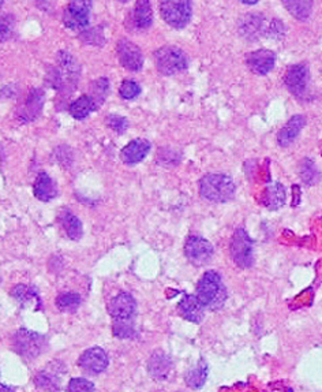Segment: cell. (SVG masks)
<instances>
[{
	"label": "cell",
	"mask_w": 322,
	"mask_h": 392,
	"mask_svg": "<svg viewBox=\"0 0 322 392\" xmlns=\"http://www.w3.org/2000/svg\"><path fill=\"white\" fill-rule=\"evenodd\" d=\"M235 192V182L227 174H206L199 181V195L209 202H228L234 198Z\"/></svg>",
	"instance_id": "1"
},
{
	"label": "cell",
	"mask_w": 322,
	"mask_h": 392,
	"mask_svg": "<svg viewBox=\"0 0 322 392\" xmlns=\"http://www.w3.org/2000/svg\"><path fill=\"white\" fill-rule=\"evenodd\" d=\"M196 296L205 309L219 311L227 301V289L222 276L216 270H208L199 279Z\"/></svg>",
	"instance_id": "2"
},
{
	"label": "cell",
	"mask_w": 322,
	"mask_h": 392,
	"mask_svg": "<svg viewBox=\"0 0 322 392\" xmlns=\"http://www.w3.org/2000/svg\"><path fill=\"white\" fill-rule=\"evenodd\" d=\"M156 67L163 75H174L187 69L189 59L186 53L174 46H166L154 53Z\"/></svg>",
	"instance_id": "3"
},
{
	"label": "cell",
	"mask_w": 322,
	"mask_h": 392,
	"mask_svg": "<svg viewBox=\"0 0 322 392\" xmlns=\"http://www.w3.org/2000/svg\"><path fill=\"white\" fill-rule=\"evenodd\" d=\"M13 347L25 360H34L47 348V339L40 334L21 328L13 338Z\"/></svg>",
	"instance_id": "4"
},
{
	"label": "cell",
	"mask_w": 322,
	"mask_h": 392,
	"mask_svg": "<svg viewBox=\"0 0 322 392\" xmlns=\"http://www.w3.org/2000/svg\"><path fill=\"white\" fill-rule=\"evenodd\" d=\"M160 14L166 24L183 29L192 20V0H160Z\"/></svg>",
	"instance_id": "5"
},
{
	"label": "cell",
	"mask_w": 322,
	"mask_h": 392,
	"mask_svg": "<svg viewBox=\"0 0 322 392\" xmlns=\"http://www.w3.org/2000/svg\"><path fill=\"white\" fill-rule=\"evenodd\" d=\"M231 257L239 268H250L254 263V244L245 228L239 227L232 235L229 246Z\"/></svg>",
	"instance_id": "6"
},
{
	"label": "cell",
	"mask_w": 322,
	"mask_h": 392,
	"mask_svg": "<svg viewBox=\"0 0 322 392\" xmlns=\"http://www.w3.org/2000/svg\"><path fill=\"white\" fill-rule=\"evenodd\" d=\"M92 0H70L63 13V22L72 30H79L89 25Z\"/></svg>",
	"instance_id": "7"
},
{
	"label": "cell",
	"mask_w": 322,
	"mask_h": 392,
	"mask_svg": "<svg viewBox=\"0 0 322 392\" xmlns=\"http://www.w3.org/2000/svg\"><path fill=\"white\" fill-rule=\"evenodd\" d=\"M185 254L196 267H203L210 263L215 254L213 245L202 237H189L185 245Z\"/></svg>",
	"instance_id": "8"
},
{
	"label": "cell",
	"mask_w": 322,
	"mask_h": 392,
	"mask_svg": "<svg viewBox=\"0 0 322 392\" xmlns=\"http://www.w3.org/2000/svg\"><path fill=\"white\" fill-rule=\"evenodd\" d=\"M309 79H310V72L304 63L291 65L284 75V84L287 89L291 92V95H294L299 100L306 98L307 95Z\"/></svg>",
	"instance_id": "9"
},
{
	"label": "cell",
	"mask_w": 322,
	"mask_h": 392,
	"mask_svg": "<svg viewBox=\"0 0 322 392\" xmlns=\"http://www.w3.org/2000/svg\"><path fill=\"white\" fill-rule=\"evenodd\" d=\"M126 27L131 32H145L153 24V11L150 0H137L131 13L126 18Z\"/></svg>",
	"instance_id": "10"
},
{
	"label": "cell",
	"mask_w": 322,
	"mask_h": 392,
	"mask_svg": "<svg viewBox=\"0 0 322 392\" xmlns=\"http://www.w3.org/2000/svg\"><path fill=\"white\" fill-rule=\"evenodd\" d=\"M119 63L128 72H140L144 66V55L138 46L128 39H121L116 46Z\"/></svg>",
	"instance_id": "11"
},
{
	"label": "cell",
	"mask_w": 322,
	"mask_h": 392,
	"mask_svg": "<svg viewBox=\"0 0 322 392\" xmlns=\"http://www.w3.org/2000/svg\"><path fill=\"white\" fill-rule=\"evenodd\" d=\"M109 358L104 348L101 347H90L85 350L81 357L78 358L79 368L83 369L88 373L99 374L108 368Z\"/></svg>",
	"instance_id": "12"
},
{
	"label": "cell",
	"mask_w": 322,
	"mask_h": 392,
	"mask_svg": "<svg viewBox=\"0 0 322 392\" xmlns=\"http://www.w3.org/2000/svg\"><path fill=\"white\" fill-rule=\"evenodd\" d=\"M265 18L260 14H246L238 22V33L248 41H257L267 33Z\"/></svg>",
	"instance_id": "13"
},
{
	"label": "cell",
	"mask_w": 322,
	"mask_h": 392,
	"mask_svg": "<svg viewBox=\"0 0 322 392\" xmlns=\"http://www.w3.org/2000/svg\"><path fill=\"white\" fill-rule=\"evenodd\" d=\"M58 65L59 70L56 72V82L60 86H70L72 84L75 85L78 74H79V66L75 62L72 53L60 51L58 53Z\"/></svg>",
	"instance_id": "14"
},
{
	"label": "cell",
	"mask_w": 322,
	"mask_h": 392,
	"mask_svg": "<svg viewBox=\"0 0 322 392\" xmlns=\"http://www.w3.org/2000/svg\"><path fill=\"white\" fill-rule=\"evenodd\" d=\"M276 63V55L271 49H258L250 52L246 56V65L251 73L257 75H267L272 72Z\"/></svg>",
	"instance_id": "15"
},
{
	"label": "cell",
	"mask_w": 322,
	"mask_h": 392,
	"mask_svg": "<svg viewBox=\"0 0 322 392\" xmlns=\"http://www.w3.org/2000/svg\"><path fill=\"white\" fill-rule=\"evenodd\" d=\"M108 312L114 320H133L137 312V302L130 293H121L111 301Z\"/></svg>",
	"instance_id": "16"
},
{
	"label": "cell",
	"mask_w": 322,
	"mask_h": 392,
	"mask_svg": "<svg viewBox=\"0 0 322 392\" xmlns=\"http://www.w3.org/2000/svg\"><path fill=\"white\" fill-rule=\"evenodd\" d=\"M152 149V145L148 140H142V138H137L130 141L121 152V159L123 160L124 164L127 166H135L138 163H141Z\"/></svg>",
	"instance_id": "17"
},
{
	"label": "cell",
	"mask_w": 322,
	"mask_h": 392,
	"mask_svg": "<svg viewBox=\"0 0 322 392\" xmlns=\"http://www.w3.org/2000/svg\"><path fill=\"white\" fill-rule=\"evenodd\" d=\"M177 312L183 319L196 324H199L205 316V308L196 295H185L177 303Z\"/></svg>",
	"instance_id": "18"
},
{
	"label": "cell",
	"mask_w": 322,
	"mask_h": 392,
	"mask_svg": "<svg viewBox=\"0 0 322 392\" xmlns=\"http://www.w3.org/2000/svg\"><path fill=\"white\" fill-rule=\"evenodd\" d=\"M306 124V118L303 115H294L288 122L286 123L279 134H277V143L280 147H290L295 143L297 136L300 134L302 129Z\"/></svg>",
	"instance_id": "19"
},
{
	"label": "cell",
	"mask_w": 322,
	"mask_h": 392,
	"mask_svg": "<svg viewBox=\"0 0 322 392\" xmlns=\"http://www.w3.org/2000/svg\"><path fill=\"white\" fill-rule=\"evenodd\" d=\"M44 105V92L41 89H32L26 98L24 107L20 110V117L24 122L34 121Z\"/></svg>",
	"instance_id": "20"
},
{
	"label": "cell",
	"mask_w": 322,
	"mask_h": 392,
	"mask_svg": "<svg viewBox=\"0 0 322 392\" xmlns=\"http://www.w3.org/2000/svg\"><path fill=\"white\" fill-rule=\"evenodd\" d=\"M149 374L159 381H164L168 379L173 370V361L164 353H154L148 362Z\"/></svg>",
	"instance_id": "21"
},
{
	"label": "cell",
	"mask_w": 322,
	"mask_h": 392,
	"mask_svg": "<svg viewBox=\"0 0 322 392\" xmlns=\"http://www.w3.org/2000/svg\"><path fill=\"white\" fill-rule=\"evenodd\" d=\"M36 198L44 202H50L58 196V185L47 172H40L33 186Z\"/></svg>",
	"instance_id": "22"
},
{
	"label": "cell",
	"mask_w": 322,
	"mask_h": 392,
	"mask_svg": "<svg viewBox=\"0 0 322 392\" xmlns=\"http://www.w3.org/2000/svg\"><path fill=\"white\" fill-rule=\"evenodd\" d=\"M264 205L271 209V211H276V209H280L286 201H287V192H286V188L279 183V182H274V183H269L267 188H265V192H264Z\"/></svg>",
	"instance_id": "23"
},
{
	"label": "cell",
	"mask_w": 322,
	"mask_h": 392,
	"mask_svg": "<svg viewBox=\"0 0 322 392\" xmlns=\"http://www.w3.org/2000/svg\"><path fill=\"white\" fill-rule=\"evenodd\" d=\"M287 11L297 20L307 21L313 13V0H281Z\"/></svg>",
	"instance_id": "24"
},
{
	"label": "cell",
	"mask_w": 322,
	"mask_h": 392,
	"mask_svg": "<svg viewBox=\"0 0 322 392\" xmlns=\"http://www.w3.org/2000/svg\"><path fill=\"white\" fill-rule=\"evenodd\" d=\"M60 223L62 227L65 228L67 237L73 241H79L83 235V228H82V223L75 216L73 212L70 211H63L60 214Z\"/></svg>",
	"instance_id": "25"
},
{
	"label": "cell",
	"mask_w": 322,
	"mask_h": 392,
	"mask_svg": "<svg viewBox=\"0 0 322 392\" xmlns=\"http://www.w3.org/2000/svg\"><path fill=\"white\" fill-rule=\"evenodd\" d=\"M59 381H60V376H59V370L55 368V364L50 365L48 368L41 370L37 377L34 379V384L39 388L43 390H59Z\"/></svg>",
	"instance_id": "26"
},
{
	"label": "cell",
	"mask_w": 322,
	"mask_h": 392,
	"mask_svg": "<svg viewBox=\"0 0 322 392\" xmlns=\"http://www.w3.org/2000/svg\"><path fill=\"white\" fill-rule=\"evenodd\" d=\"M96 108L98 107H96V103L93 101V98L90 96H81L70 104L69 111L73 118L82 121V119L88 118L90 115V112L95 111Z\"/></svg>",
	"instance_id": "27"
},
{
	"label": "cell",
	"mask_w": 322,
	"mask_h": 392,
	"mask_svg": "<svg viewBox=\"0 0 322 392\" xmlns=\"http://www.w3.org/2000/svg\"><path fill=\"white\" fill-rule=\"evenodd\" d=\"M208 372L209 367L206 364V361L201 360L196 368L190 369L186 374V384L194 390L202 388L206 379H208Z\"/></svg>",
	"instance_id": "28"
},
{
	"label": "cell",
	"mask_w": 322,
	"mask_h": 392,
	"mask_svg": "<svg viewBox=\"0 0 322 392\" xmlns=\"http://www.w3.org/2000/svg\"><path fill=\"white\" fill-rule=\"evenodd\" d=\"M55 303L59 311L65 313H74L81 305V296L76 293H62L55 299Z\"/></svg>",
	"instance_id": "29"
},
{
	"label": "cell",
	"mask_w": 322,
	"mask_h": 392,
	"mask_svg": "<svg viewBox=\"0 0 322 392\" xmlns=\"http://www.w3.org/2000/svg\"><path fill=\"white\" fill-rule=\"evenodd\" d=\"M112 332L118 339H131L135 337L133 320H114Z\"/></svg>",
	"instance_id": "30"
},
{
	"label": "cell",
	"mask_w": 322,
	"mask_h": 392,
	"mask_svg": "<svg viewBox=\"0 0 322 392\" xmlns=\"http://www.w3.org/2000/svg\"><path fill=\"white\" fill-rule=\"evenodd\" d=\"M13 296L22 305L27 303L30 299H36L39 302H41L40 295L37 293V290L32 286H26V285H18L14 290H13Z\"/></svg>",
	"instance_id": "31"
},
{
	"label": "cell",
	"mask_w": 322,
	"mask_h": 392,
	"mask_svg": "<svg viewBox=\"0 0 322 392\" xmlns=\"http://www.w3.org/2000/svg\"><path fill=\"white\" fill-rule=\"evenodd\" d=\"M300 172H302V179L304 181V183L307 185H314L318 182L320 176H318V171L316 169V164L313 160L310 159H304L300 167Z\"/></svg>",
	"instance_id": "32"
},
{
	"label": "cell",
	"mask_w": 322,
	"mask_h": 392,
	"mask_svg": "<svg viewBox=\"0 0 322 392\" xmlns=\"http://www.w3.org/2000/svg\"><path fill=\"white\" fill-rule=\"evenodd\" d=\"M15 20L13 15H0V43L10 40L14 34Z\"/></svg>",
	"instance_id": "33"
},
{
	"label": "cell",
	"mask_w": 322,
	"mask_h": 392,
	"mask_svg": "<svg viewBox=\"0 0 322 392\" xmlns=\"http://www.w3.org/2000/svg\"><path fill=\"white\" fill-rule=\"evenodd\" d=\"M119 95L124 98V100H134L141 95V86L140 84H137L135 81L131 79H126L121 84L119 88Z\"/></svg>",
	"instance_id": "34"
},
{
	"label": "cell",
	"mask_w": 322,
	"mask_h": 392,
	"mask_svg": "<svg viewBox=\"0 0 322 392\" xmlns=\"http://www.w3.org/2000/svg\"><path fill=\"white\" fill-rule=\"evenodd\" d=\"M81 40L85 43V44H92V46H104L105 43V37H104V33L100 27H93L90 30H86V32H82L81 33Z\"/></svg>",
	"instance_id": "35"
},
{
	"label": "cell",
	"mask_w": 322,
	"mask_h": 392,
	"mask_svg": "<svg viewBox=\"0 0 322 392\" xmlns=\"http://www.w3.org/2000/svg\"><path fill=\"white\" fill-rule=\"evenodd\" d=\"M108 88H109V82L107 78H100L95 85H93V92H95V98L93 101L96 103V107H99L100 104L104 103L105 100V96H107V92H108Z\"/></svg>",
	"instance_id": "36"
},
{
	"label": "cell",
	"mask_w": 322,
	"mask_h": 392,
	"mask_svg": "<svg viewBox=\"0 0 322 392\" xmlns=\"http://www.w3.org/2000/svg\"><path fill=\"white\" fill-rule=\"evenodd\" d=\"M96 387L93 386V383H90L89 380L86 379H81V377H76V379H72L69 381V386H67V391L70 392H89L95 391Z\"/></svg>",
	"instance_id": "37"
},
{
	"label": "cell",
	"mask_w": 322,
	"mask_h": 392,
	"mask_svg": "<svg viewBox=\"0 0 322 392\" xmlns=\"http://www.w3.org/2000/svg\"><path fill=\"white\" fill-rule=\"evenodd\" d=\"M105 122L109 129H112L114 131H116L119 134H123L124 131L128 129V121L119 115H109L105 118Z\"/></svg>",
	"instance_id": "38"
},
{
	"label": "cell",
	"mask_w": 322,
	"mask_h": 392,
	"mask_svg": "<svg viewBox=\"0 0 322 392\" xmlns=\"http://www.w3.org/2000/svg\"><path fill=\"white\" fill-rule=\"evenodd\" d=\"M286 34V26L280 20H273L269 26V37L271 39H281Z\"/></svg>",
	"instance_id": "39"
},
{
	"label": "cell",
	"mask_w": 322,
	"mask_h": 392,
	"mask_svg": "<svg viewBox=\"0 0 322 392\" xmlns=\"http://www.w3.org/2000/svg\"><path fill=\"white\" fill-rule=\"evenodd\" d=\"M0 391H15L14 387H7V386H0Z\"/></svg>",
	"instance_id": "40"
},
{
	"label": "cell",
	"mask_w": 322,
	"mask_h": 392,
	"mask_svg": "<svg viewBox=\"0 0 322 392\" xmlns=\"http://www.w3.org/2000/svg\"><path fill=\"white\" fill-rule=\"evenodd\" d=\"M243 4H248V6H253V4H255V3H258L260 0H241Z\"/></svg>",
	"instance_id": "41"
},
{
	"label": "cell",
	"mask_w": 322,
	"mask_h": 392,
	"mask_svg": "<svg viewBox=\"0 0 322 392\" xmlns=\"http://www.w3.org/2000/svg\"><path fill=\"white\" fill-rule=\"evenodd\" d=\"M118 1H121V3H127V1H130V0H118Z\"/></svg>",
	"instance_id": "42"
},
{
	"label": "cell",
	"mask_w": 322,
	"mask_h": 392,
	"mask_svg": "<svg viewBox=\"0 0 322 392\" xmlns=\"http://www.w3.org/2000/svg\"><path fill=\"white\" fill-rule=\"evenodd\" d=\"M3 3H4V0H0V8L3 7Z\"/></svg>",
	"instance_id": "43"
}]
</instances>
